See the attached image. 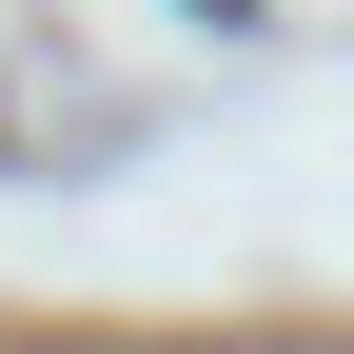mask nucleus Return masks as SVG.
Here are the masks:
<instances>
[{
    "instance_id": "f257e3e1",
    "label": "nucleus",
    "mask_w": 354,
    "mask_h": 354,
    "mask_svg": "<svg viewBox=\"0 0 354 354\" xmlns=\"http://www.w3.org/2000/svg\"><path fill=\"white\" fill-rule=\"evenodd\" d=\"M177 20H256V0H177Z\"/></svg>"
}]
</instances>
